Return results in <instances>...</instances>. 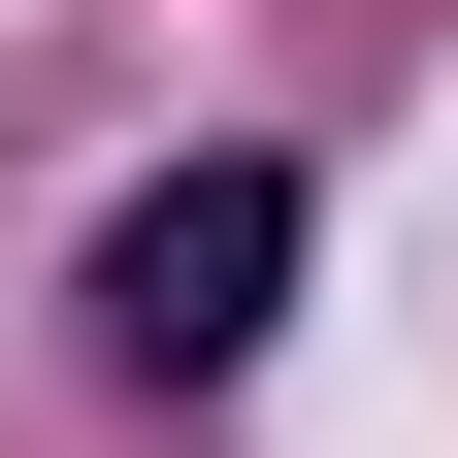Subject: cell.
<instances>
[{
	"mask_svg": "<svg viewBox=\"0 0 458 458\" xmlns=\"http://www.w3.org/2000/svg\"><path fill=\"white\" fill-rule=\"evenodd\" d=\"M295 262H327V197H295L262 131H197V164H131V197H98L66 327H98V393H229L262 327H295Z\"/></svg>",
	"mask_w": 458,
	"mask_h": 458,
	"instance_id": "6da1fadb",
	"label": "cell"
}]
</instances>
